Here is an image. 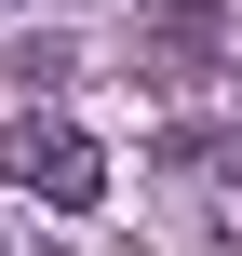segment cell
Returning <instances> with one entry per match:
<instances>
[{"instance_id":"cell-1","label":"cell","mask_w":242,"mask_h":256,"mask_svg":"<svg viewBox=\"0 0 242 256\" xmlns=\"http://www.w3.org/2000/svg\"><path fill=\"white\" fill-rule=\"evenodd\" d=\"M0 176H13L27 202H54V216L108 202V148H94L67 108H27V94H0Z\"/></svg>"},{"instance_id":"cell-2","label":"cell","mask_w":242,"mask_h":256,"mask_svg":"<svg viewBox=\"0 0 242 256\" xmlns=\"http://www.w3.org/2000/svg\"><path fill=\"white\" fill-rule=\"evenodd\" d=\"M0 256H13V243H0Z\"/></svg>"}]
</instances>
